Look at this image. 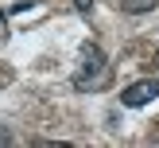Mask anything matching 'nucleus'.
Wrapping results in <instances>:
<instances>
[{
    "label": "nucleus",
    "mask_w": 159,
    "mask_h": 148,
    "mask_svg": "<svg viewBox=\"0 0 159 148\" xmlns=\"http://www.w3.org/2000/svg\"><path fill=\"white\" fill-rule=\"evenodd\" d=\"M105 74V51L97 43H85L82 55H78V70H74V86L78 90H89L93 82H101Z\"/></svg>",
    "instance_id": "nucleus-1"
},
{
    "label": "nucleus",
    "mask_w": 159,
    "mask_h": 148,
    "mask_svg": "<svg viewBox=\"0 0 159 148\" xmlns=\"http://www.w3.org/2000/svg\"><path fill=\"white\" fill-rule=\"evenodd\" d=\"M74 8H78V12H89V8H93V0H74Z\"/></svg>",
    "instance_id": "nucleus-4"
},
{
    "label": "nucleus",
    "mask_w": 159,
    "mask_h": 148,
    "mask_svg": "<svg viewBox=\"0 0 159 148\" xmlns=\"http://www.w3.org/2000/svg\"><path fill=\"white\" fill-rule=\"evenodd\" d=\"M155 4H159V0H116V8H120V12H132V16H144V12H152Z\"/></svg>",
    "instance_id": "nucleus-3"
},
{
    "label": "nucleus",
    "mask_w": 159,
    "mask_h": 148,
    "mask_svg": "<svg viewBox=\"0 0 159 148\" xmlns=\"http://www.w3.org/2000/svg\"><path fill=\"white\" fill-rule=\"evenodd\" d=\"M155 98H159V78H140V82L124 86V93H120V105H128V109H140V105H148V101H155Z\"/></svg>",
    "instance_id": "nucleus-2"
}]
</instances>
